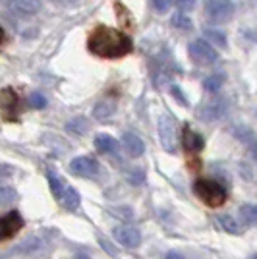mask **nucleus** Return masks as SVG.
Returning <instances> with one entry per match:
<instances>
[{
  "label": "nucleus",
  "mask_w": 257,
  "mask_h": 259,
  "mask_svg": "<svg viewBox=\"0 0 257 259\" xmlns=\"http://www.w3.org/2000/svg\"><path fill=\"white\" fill-rule=\"evenodd\" d=\"M89 51L101 58H122L126 54L132 53V39L126 33L99 25L89 35Z\"/></svg>",
  "instance_id": "f257e3e1"
},
{
  "label": "nucleus",
  "mask_w": 257,
  "mask_h": 259,
  "mask_svg": "<svg viewBox=\"0 0 257 259\" xmlns=\"http://www.w3.org/2000/svg\"><path fill=\"white\" fill-rule=\"evenodd\" d=\"M193 192H195V195L203 201L205 205L209 207H221L226 201L225 186H221L215 180H207V178L197 180V182L193 184Z\"/></svg>",
  "instance_id": "f03ea898"
},
{
  "label": "nucleus",
  "mask_w": 257,
  "mask_h": 259,
  "mask_svg": "<svg viewBox=\"0 0 257 259\" xmlns=\"http://www.w3.org/2000/svg\"><path fill=\"white\" fill-rule=\"evenodd\" d=\"M205 16L215 23L228 22L234 16V2L232 0H207Z\"/></svg>",
  "instance_id": "7ed1b4c3"
},
{
  "label": "nucleus",
  "mask_w": 257,
  "mask_h": 259,
  "mask_svg": "<svg viewBox=\"0 0 257 259\" xmlns=\"http://www.w3.org/2000/svg\"><path fill=\"white\" fill-rule=\"evenodd\" d=\"M188 53L197 64H215L219 60V53L213 45L205 39H195L188 47Z\"/></svg>",
  "instance_id": "20e7f679"
},
{
  "label": "nucleus",
  "mask_w": 257,
  "mask_h": 259,
  "mask_svg": "<svg viewBox=\"0 0 257 259\" xmlns=\"http://www.w3.org/2000/svg\"><path fill=\"white\" fill-rule=\"evenodd\" d=\"M159 138H161V145L164 147V151L176 153V149H178L176 126H174L172 118H168L166 114H162L159 118Z\"/></svg>",
  "instance_id": "39448f33"
},
{
  "label": "nucleus",
  "mask_w": 257,
  "mask_h": 259,
  "mask_svg": "<svg viewBox=\"0 0 257 259\" xmlns=\"http://www.w3.org/2000/svg\"><path fill=\"white\" fill-rule=\"evenodd\" d=\"M112 236L124 248H138L141 244V232L138 228L130 227V225H120V227H116L112 230Z\"/></svg>",
  "instance_id": "423d86ee"
},
{
  "label": "nucleus",
  "mask_w": 257,
  "mask_h": 259,
  "mask_svg": "<svg viewBox=\"0 0 257 259\" xmlns=\"http://www.w3.org/2000/svg\"><path fill=\"white\" fill-rule=\"evenodd\" d=\"M70 170L81 178H93L101 170V164L91 157H75L74 161L70 162Z\"/></svg>",
  "instance_id": "0eeeda50"
},
{
  "label": "nucleus",
  "mask_w": 257,
  "mask_h": 259,
  "mask_svg": "<svg viewBox=\"0 0 257 259\" xmlns=\"http://www.w3.org/2000/svg\"><path fill=\"white\" fill-rule=\"evenodd\" d=\"M23 227V219L18 211H10L2 217V223H0V230H2V240H8L16 232H20Z\"/></svg>",
  "instance_id": "6e6552de"
},
{
  "label": "nucleus",
  "mask_w": 257,
  "mask_h": 259,
  "mask_svg": "<svg viewBox=\"0 0 257 259\" xmlns=\"http://www.w3.org/2000/svg\"><path fill=\"white\" fill-rule=\"evenodd\" d=\"M122 143H124V149L128 151L130 157H141L143 151H145V143H143V140H141L138 134L126 132L122 136Z\"/></svg>",
  "instance_id": "1a4fd4ad"
},
{
  "label": "nucleus",
  "mask_w": 257,
  "mask_h": 259,
  "mask_svg": "<svg viewBox=\"0 0 257 259\" xmlns=\"http://www.w3.org/2000/svg\"><path fill=\"white\" fill-rule=\"evenodd\" d=\"M6 4L22 16H33L41 10V0H6Z\"/></svg>",
  "instance_id": "9d476101"
},
{
  "label": "nucleus",
  "mask_w": 257,
  "mask_h": 259,
  "mask_svg": "<svg viewBox=\"0 0 257 259\" xmlns=\"http://www.w3.org/2000/svg\"><path fill=\"white\" fill-rule=\"evenodd\" d=\"M182 143H184V149H186V151L197 153L201 147H203V138H201L197 132H193L190 126H186V128H184Z\"/></svg>",
  "instance_id": "9b49d317"
},
{
  "label": "nucleus",
  "mask_w": 257,
  "mask_h": 259,
  "mask_svg": "<svg viewBox=\"0 0 257 259\" xmlns=\"http://www.w3.org/2000/svg\"><path fill=\"white\" fill-rule=\"evenodd\" d=\"M16 108H18V95L10 87H6L2 91V114H4V118L12 120L10 112H16Z\"/></svg>",
  "instance_id": "f8f14e48"
},
{
  "label": "nucleus",
  "mask_w": 257,
  "mask_h": 259,
  "mask_svg": "<svg viewBox=\"0 0 257 259\" xmlns=\"http://www.w3.org/2000/svg\"><path fill=\"white\" fill-rule=\"evenodd\" d=\"M223 112H225V103L213 101V103H207L201 110H197V116H201L203 120H215L223 116Z\"/></svg>",
  "instance_id": "ddd939ff"
},
{
  "label": "nucleus",
  "mask_w": 257,
  "mask_h": 259,
  "mask_svg": "<svg viewBox=\"0 0 257 259\" xmlns=\"http://www.w3.org/2000/svg\"><path fill=\"white\" fill-rule=\"evenodd\" d=\"M58 201L62 203V205L68 209V211H75L77 207H79V194L75 192L74 188H70V186H66L62 195L58 197Z\"/></svg>",
  "instance_id": "4468645a"
},
{
  "label": "nucleus",
  "mask_w": 257,
  "mask_h": 259,
  "mask_svg": "<svg viewBox=\"0 0 257 259\" xmlns=\"http://www.w3.org/2000/svg\"><path fill=\"white\" fill-rule=\"evenodd\" d=\"M95 147L101 153H116V140L112 136H107V134H99L95 138Z\"/></svg>",
  "instance_id": "2eb2a0df"
},
{
  "label": "nucleus",
  "mask_w": 257,
  "mask_h": 259,
  "mask_svg": "<svg viewBox=\"0 0 257 259\" xmlns=\"http://www.w3.org/2000/svg\"><path fill=\"white\" fill-rule=\"evenodd\" d=\"M219 225L223 227V230L225 232H228V234H242V227H240V223L236 221L234 217L230 215H219Z\"/></svg>",
  "instance_id": "dca6fc26"
},
{
  "label": "nucleus",
  "mask_w": 257,
  "mask_h": 259,
  "mask_svg": "<svg viewBox=\"0 0 257 259\" xmlns=\"http://www.w3.org/2000/svg\"><path fill=\"white\" fill-rule=\"evenodd\" d=\"M238 215L242 219V223H246L249 227H255L257 225V205H251V203H246V205L240 207Z\"/></svg>",
  "instance_id": "f3484780"
},
{
  "label": "nucleus",
  "mask_w": 257,
  "mask_h": 259,
  "mask_svg": "<svg viewBox=\"0 0 257 259\" xmlns=\"http://www.w3.org/2000/svg\"><path fill=\"white\" fill-rule=\"evenodd\" d=\"M112 114H114V105H112V103H107V101L97 103V107L93 108V116L99 120H107L108 116H112Z\"/></svg>",
  "instance_id": "a211bd4d"
},
{
  "label": "nucleus",
  "mask_w": 257,
  "mask_h": 259,
  "mask_svg": "<svg viewBox=\"0 0 257 259\" xmlns=\"http://www.w3.org/2000/svg\"><path fill=\"white\" fill-rule=\"evenodd\" d=\"M223 83H225V76L223 74H217V76H209L207 79H205V89L209 91V93H217L221 87H223Z\"/></svg>",
  "instance_id": "6ab92c4d"
},
{
  "label": "nucleus",
  "mask_w": 257,
  "mask_h": 259,
  "mask_svg": "<svg viewBox=\"0 0 257 259\" xmlns=\"http://www.w3.org/2000/svg\"><path fill=\"white\" fill-rule=\"evenodd\" d=\"M205 37H207L209 43L215 45V47H221V49L226 47V37L221 31H217V29H205Z\"/></svg>",
  "instance_id": "aec40b11"
},
{
  "label": "nucleus",
  "mask_w": 257,
  "mask_h": 259,
  "mask_svg": "<svg viewBox=\"0 0 257 259\" xmlns=\"http://www.w3.org/2000/svg\"><path fill=\"white\" fill-rule=\"evenodd\" d=\"M170 22H172V25H174V27H178V29H190V27H192V20H190L186 14H182V12L174 14Z\"/></svg>",
  "instance_id": "412c9836"
},
{
  "label": "nucleus",
  "mask_w": 257,
  "mask_h": 259,
  "mask_svg": "<svg viewBox=\"0 0 257 259\" xmlns=\"http://www.w3.org/2000/svg\"><path fill=\"white\" fill-rule=\"evenodd\" d=\"M49 184H51V190H53V194H54V197L58 199L60 195H62V192H64V188H66V184L58 178V176H54L53 172L49 174Z\"/></svg>",
  "instance_id": "4be33fe9"
},
{
  "label": "nucleus",
  "mask_w": 257,
  "mask_h": 259,
  "mask_svg": "<svg viewBox=\"0 0 257 259\" xmlns=\"http://www.w3.org/2000/svg\"><path fill=\"white\" fill-rule=\"evenodd\" d=\"M29 105L33 108H45L47 107V99L41 95V93H31L29 95Z\"/></svg>",
  "instance_id": "5701e85b"
},
{
  "label": "nucleus",
  "mask_w": 257,
  "mask_h": 259,
  "mask_svg": "<svg viewBox=\"0 0 257 259\" xmlns=\"http://www.w3.org/2000/svg\"><path fill=\"white\" fill-rule=\"evenodd\" d=\"M170 4H172V0H153V6H155L159 12L168 10V8H170Z\"/></svg>",
  "instance_id": "b1692460"
},
{
  "label": "nucleus",
  "mask_w": 257,
  "mask_h": 259,
  "mask_svg": "<svg viewBox=\"0 0 257 259\" xmlns=\"http://www.w3.org/2000/svg\"><path fill=\"white\" fill-rule=\"evenodd\" d=\"M178 6H180V10H184V14L188 10H192L193 6H195V0H178Z\"/></svg>",
  "instance_id": "393cba45"
},
{
  "label": "nucleus",
  "mask_w": 257,
  "mask_h": 259,
  "mask_svg": "<svg viewBox=\"0 0 257 259\" xmlns=\"http://www.w3.org/2000/svg\"><path fill=\"white\" fill-rule=\"evenodd\" d=\"M56 4H62V6H75L79 0H53Z\"/></svg>",
  "instance_id": "a878e982"
},
{
  "label": "nucleus",
  "mask_w": 257,
  "mask_h": 259,
  "mask_svg": "<svg viewBox=\"0 0 257 259\" xmlns=\"http://www.w3.org/2000/svg\"><path fill=\"white\" fill-rule=\"evenodd\" d=\"M172 93H174V97L178 99V101H180V103H186V99H184L182 95H180V89H178V87H176V85L172 87Z\"/></svg>",
  "instance_id": "bb28decb"
},
{
  "label": "nucleus",
  "mask_w": 257,
  "mask_h": 259,
  "mask_svg": "<svg viewBox=\"0 0 257 259\" xmlns=\"http://www.w3.org/2000/svg\"><path fill=\"white\" fill-rule=\"evenodd\" d=\"M164 259H184L180 253H176V251H170V253H166V257Z\"/></svg>",
  "instance_id": "cd10ccee"
},
{
  "label": "nucleus",
  "mask_w": 257,
  "mask_h": 259,
  "mask_svg": "<svg viewBox=\"0 0 257 259\" xmlns=\"http://www.w3.org/2000/svg\"><path fill=\"white\" fill-rule=\"evenodd\" d=\"M249 259H257V253H255V255H251V257H249Z\"/></svg>",
  "instance_id": "c85d7f7f"
}]
</instances>
